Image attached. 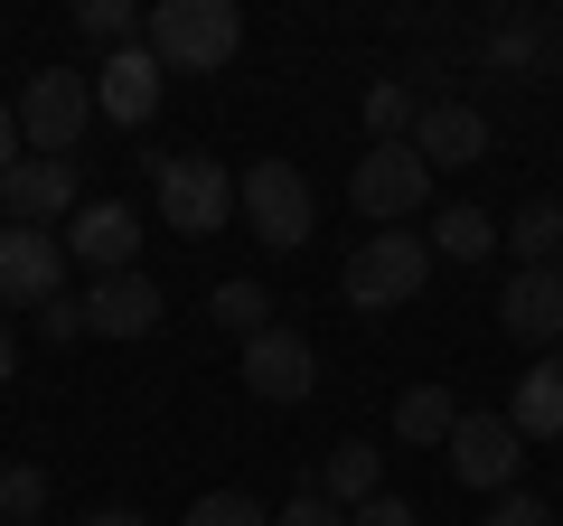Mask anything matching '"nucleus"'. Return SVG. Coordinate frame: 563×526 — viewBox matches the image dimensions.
Listing matches in <instances>:
<instances>
[{
    "label": "nucleus",
    "mask_w": 563,
    "mask_h": 526,
    "mask_svg": "<svg viewBox=\"0 0 563 526\" xmlns=\"http://www.w3.org/2000/svg\"><path fill=\"white\" fill-rule=\"evenodd\" d=\"M161 57H151V47H113V57L95 66V113L103 122H122V132H141V122L161 113Z\"/></svg>",
    "instance_id": "nucleus-13"
},
{
    "label": "nucleus",
    "mask_w": 563,
    "mask_h": 526,
    "mask_svg": "<svg viewBox=\"0 0 563 526\" xmlns=\"http://www.w3.org/2000/svg\"><path fill=\"white\" fill-rule=\"evenodd\" d=\"M85 526H151V517H141V507H95Z\"/></svg>",
    "instance_id": "nucleus-32"
},
{
    "label": "nucleus",
    "mask_w": 563,
    "mask_h": 526,
    "mask_svg": "<svg viewBox=\"0 0 563 526\" xmlns=\"http://www.w3.org/2000/svg\"><path fill=\"white\" fill-rule=\"evenodd\" d=\"M132 254H141V226H132V207H113V198H85L76 217H66V263H85V273H132Z\"/></svg>",
    "instance_id": "nucleus-14"
},
{
    "label": "nucleus",
    "mask_w": 563,
    "mask_h": 526,
    "mask_svg": "<svg viewBox=\"0 0 563 526\" xmlns=\"http://www.w3.org/2000/svg\"><path fill=\"white\" fill-rule=\"evenodd\" d=\"M47 517V470L38 461H10L0 470V526H38Z\"/></svg>",
    "instance_id": "nucleus-24"
},
{
    "label": "nucleus",
    "mask_w": 563,
    "mask_h": 526,
    "mask_svg": "<svg viewBox=\"0 0 563 526\" xmlns=\"http://www.w3.org/2000/svg\"><path fill=\"white\" fill-rule=\"evenodd\" d=\"M442 451H451V470H461L470 489H488V498H507V489H517V461H526V442H517L507 414H461Z\"/></svg>",
    "instance_id": "nucleus-11"
},
{
    "label": "nucleus",
    "mask_w": 563,
    "mask_h": 526,
    "mask_svg": "<svg viewBox=\"0 0 563 526\" xmlns=\"http://www.w3.org/2000/svg\"><path fill=\"white\" fill-rule=\"evenodd\" d=\"M20 161H29V142H20V113L0 103V169H20Z\"/></svg>",
    "instance_id": "nucleus-31"
},
{
    "label": "nucleus",
    "mask_w": 563,
    "mask_h": 526,
    "mask_svg": "<svg viewBox=\"0 0 563 526\" xmlns=\"http://www.w3.org/2000/svg\"><path fill=\"white\" fill-rule=\"evenodd\" d=\"M0 302H20V310L66 302V235L57 226H0Z\"/></svg>",
    "instance_id": "nucleus-7"
},
{
    "label": "nucleus",
    "mask_w": 563,
    "mask_h": 526,
    "mask_svg": "<svg viewBox=\"0 0 563 526\" xmlns=\"http://www.w3.org/2000/svg\"><path fill=\"white\" fill-rule=\"evenodd\" d=\"M20 376V339H10V320H0V385Z\"/></svg>",
    "instance_id": "nucleus-33"
},
{
    "label": "nucleus",
    "mask_w": 563,
    "mask_h": 526,
    "mask_svg": "<svg viewBox=\"0 0 563 526\" xmlns=\"http://www.w3.org/2000/svg\"><path fill=\"white\" fill-rule=\"evenodd\" d=\"M273 526H347V507H329L320 489H301V498H282V517Z\"/></svg>",
    "instance_id": "nucleus-30"
},
{
    "label": "nucleus",
    "mask_w": 563,
    "mask_h": 526,
    "mask_svg": "<svg viewBox=\"0 0 563 526\" xmlns=\"http://www.w3.org/2000/svg\"><path fill=\"white\" fill-rule=\"evenodd\" d=\"M76 302H85V339H151V329H161V283H151V273H141V263H132V273H103V283L95 292H76Z\"/></svg>",
    "instance_id": "nucleus-12"
},
{
    "label": "nucleus",
    "mask_w": 563,
    "mask_h": 526,
    "mask_svg": "<svg viewBox=\"0 0 563 526\" xmlns=\"http://www.w3.org/2000/svg\"><path fill=\"white\" fill-rule=\"evenodd\" d=\"M413 122H422V95L404 76H376L366 85V142H413Z\"/></svg>",
    "instance_id": "nucleus-22"
},
{
    "label": "nucleus",
    "mask_w": 563,
    "mask_h": 526,
    "mask_svg": "<svg viewBox=\"0 0 563 526\" xmlns=\"http://www.w3.org/2000/svg\"><path fill=\"white\" fill-rule=\"evenodd\" d=\"M376 489H385V451H376V442H357V432L329 442V461H320V498H329V507H366Z\"/></svg>",
    "instance_id": "nucleus-18"
},
{
    "label": "nucleus",
    "mask_w": 563,
    "mask_h": 526,
    "mask_svg": "<svg viewBox=\"0 0 563 526\" xmlns=\"http://www.w3.org/2000/svg\"><path fill=\"white\" fill-rule=\"evenodd\" d=\"M498 329L526 348V358H554V348H563V263H536V273H507Z\"/></svg>",
    "instance_id": "nucleus-10"
},
{
    "label": "nucleus",
    "mask_w": 563,
    "mask_h": 526,
    "mask_svg": "<svg viewBox=\"0 0 563 526\" xmlns=\"http://www.w3.org/2000/svg\"><path fill=\"white\" fill-rule=\"evenodd\" d=\"M347 526H422V517H413V498H395V489H376L366 507H347Z\"/></svg>",
    "instance_id": "nucleus-29"
},
{
    "label": "nucleus",
    "mask_w": 563,
    "mask_h": 526,
    "mask_svg": "<svg viewBox=\"0 0 563 526\" xmlns=\"http://www.w3.org/2000/svg\"><path fill=\"white\" fill-rule=\"evenodd\" d=\"M432 254L488 263V254H498V217H488V207H442V217H432Z\"/></svg>",
    "instance_id": "nucleus-21"
},
{
    "label": "nucleus",
    "mask_w": 563,
    "mask_h": 526,
    "mask_svg": "<svg viewBox=\"0 0 563 526\" xmlns=\"http://www.w3.org/2000/svg\"><path fill=\"white\" fill-rule=\"evenodd\" d=\"M141 47L161 57V76H217L244 47V10L235 0H161L141 20Z\"/></svg>",
    "instance_id": "nucleus-1"
},
{
    "label": "nucleus",
    "mask_w": 563,
    "mask_h": 526,
    "mask_svg": "<svg viewBox=\"0 0 563 526\" xmlns=\"http://www.w3.org/2000/svg\"><path fill=\"white\" fill-rule=\"evenodd\" d=\"M413 151H422L432 169H470V161H488V113H479V103H422Z\"/></svg>",
    "instance_id": "nucleus-16"
},
{
    "label": "nucleus",
    "mask_w": 563,
    "mask_h": 526,
    "mask_svg": "<svg viewBox=\"0 0 563 526\" xmlns=\"http://www.w3.org/2000/svg\"><path fill=\"white\" fill-rule=\"evenodd\" d=\"M151 207H161V226L169 235H188V244H207L225 217H235V179H225L207 151H169L161 169H151Z\"/></svg>",
    "instance_id": "nucleus-4"
},
{
    "label": "nucleus",
    "mask_w": 563,
    "mask_h": 526,
    "mask_svg": "<svg viewBox=\"0 0 563 526\" xmlns=\"http://www.w3.org/2000/svg\"><path fill=\"white\" fill-rule=\"evenodd\" d=\"M20 142H29V161H76V142H85V122H95V76L85 66H38V76L20 85Z\"/></svg>",
    "instance_id": "nucleus-3"
},
{
    "label": "nucleus",
    "mask_w": 563,
    "mask_h": 526,
    "mask_svg": "<svg viewBox=\"0 0 563 526\" xmlns=\"http://www.w3.org/2000/svg\"><path fill=\"white\" fill-rule=\"evenodd\" d=\"M507 254H517V273H536V263H563V198H526L517 217H507Z\"/></svg>",
    "instance_id": "nucleus-20"
},
{
    "label": "nucleus",
    "mask_w": 563,
    "mask_h": 526,
    "mask_svg": "<svg viewBox=\"0 0 563 526\" xmlns=\"http://www.w3.org/2000/svg\"><path fill=\"white\" fill-rule=\"evenodd\" d=\"M141 20H151V10H132V0H85L76 10V29L103 39V47H141Z\"/></svg>",
    "instance_id": "nucleus-26"
},
{
    "label": "nucleus",
    "mask_w": 563,
    "mask_h": 526,
    "mask_svg": "<svg viewBox=\"0 0 563 526\" xmlns=\"http://www.w3.org/2000/svg\"><path fill=\"white\" fill-rule=\"evenodd\" d=\"M347 207H357L366 226H404L432 207V161H422L413 142H366L357 169H347Z\"/></svg>",
    "instance_id": "nucleus-5"
},
{
    "label": "nucleus",
    "mask_w": 563,
    "mask_h": 526,
    "mask_svg": "<svg viewBox=\"0 0 563 526\" xmlns=\"http://www.w3.org/2000/svg\"><path fill=\"white\" fill-rule=\"evenodd\" d=\"M479 66H488V76H563V20H544V10H507V20L488 29Z\"/></svg>",
    "instance_id": "nucleus-15"
},
{
    "label": "nucleus",
    "mask_w": 563,
    "mask_h": 526,
    "mask_svg": "<svg viewBox=\"0 0 563 526\" xmlns=\"http://www.w3.org/2000/svg\"><path fill=\"white\" fill-rule=\"evenodd\" d=\"M507 424H517V442H563V358H536V366L517 376Z\"/></svg>",
    "instance_id": "nucleus-17"
},
{
    "label": "nucleus",
    "mask_w": 563,
    "mask_h": 526,
    "mask_svg": "<svg viewBox=\"0 0 563 526\" xmlns=\"http://www.w3.org/2000/svg\"><path fill=\"white\" fill-rule=\"evenodd\" d=\"M29 320H38V339H47V348L85 339V302H76V292H66V302H47V310H29Z\"/></svg>",
    "instance_id": "nucleus-27"
},
{
    "label": "nucleus",
    "mask_w": 563,
    "mask_h": 526,
    "mask_svg": "<svg viewBox=\"0 0 563 526\" xmlns=\"http://www.w3.org/2000/svg\"><path fill=\"white\" fill-rule=\"evenodd\" d=\"M207 320H217L225 339H263V329H273V292L263 283H217L207 292Z\"/></svg>",
    "instance_id": "nucleus-23"
},
{
    "label": "nucleus",
    "mask_w": 563,
    "mask_h": 526,
    "mask_svg": "<svg viewBox=\"0 0 563 526\" xmlns=\"http://www.w3.org/2000/svg\"><path fill=\"white\" fill-rule=\"evenodd\" d=\"M85 207V169L76 161H20L0 169V217L10 226H66Z\"/></svg>",
    "instance_id": "nucleus-9"
},
{
    "label": "nucleus",
    "mask_w": 563,
    "mask_h": 526,
    "mask_svg": "<svg viewBox=\"0 0 563 526\" xmlns=\"http://www.w3.org/2000/svg\"><path fill=\"white\" fill-rule=\"evenodd\" d=\"M479 526H554V507H544V498H536V489H507V498H498V507H488V517H479Z\"/></svg>",
    "instance_id": "nucleus-28"
},
{
    "label": "nucleus",
    "mask_w": 563,
    "mask_h": 526,
    "mask_svg": "<svg viewBox=\"0 0 563 526\" xmlns=\"http://www.w3.org/2000/svg\"><path fill=\"white\" fill-rule=\"evenodd\" d=\"M235 207H244V226H254L273 254H301L310 244V226H320V198H310V179L291 161H254L235 179Z\"/></svg>",
    "instance_id": "nucleus-6"
},
{
    "label": "nucleus",
    "mask_w": 563,
    "mask_h": 526,
    "mask_svg": "<svg viewBox=\"0 0 563 526\" xmlns=\"http://www.w3.org/2000/svg\"><path fill=\"white\" fill-rule=\"evenodd\" d=\"M244 385H254V405H310L320 395V348L273 320L263 339H244Z\"/></svg>",
    "instance_id": "nucleus-8"
},
{
    "label": "nucleus",
    "mask_w": 563,
    "mask_h": 526,
    "mask_svg": "<svg viewBox=\"0 0 563 526\" xmlns=\"http://www.w3.org/2000/svg\"><path fill=\"white\" fill-rule=\"evenodd\" d=\"M451 424H461L451 385H404V395H395V442H404V451H442Z\"/></svg>",
    "instance_id": "nucleus-19"
},
{
    "label": "nucleus",
    "mask_w": 563,
    "mask_h": 526,
    "mask_svg": "<svg viewBox=\"0 0 563 526\" xmlns=\"http://www.w3.org/2000/svg\"><path fill=\"white\" fill-rule=\"evenodd\" d=\"M179 526H273V507H263L254 489H207V498L188 507Z\"/></svg>",
    "instance_id": "nucleus-25"
},
{
    "label": "nucleus",
    "mask_w": 563,
    "mask_h": 526,
    "mask_svg": "<svg viewBox=\"0 0 563 526\" xmlns=\"http://www.w3.org/2000/svg\"><path fill=\"white\" fill-rule=\"evenodd\" d=\"M422 283H432V235H413V226H376V235L347 254V273H339L347 310H366V320L404 310Z\"/></svg>",
    "instance_id": "nucleus-2"
}]
</instances>
